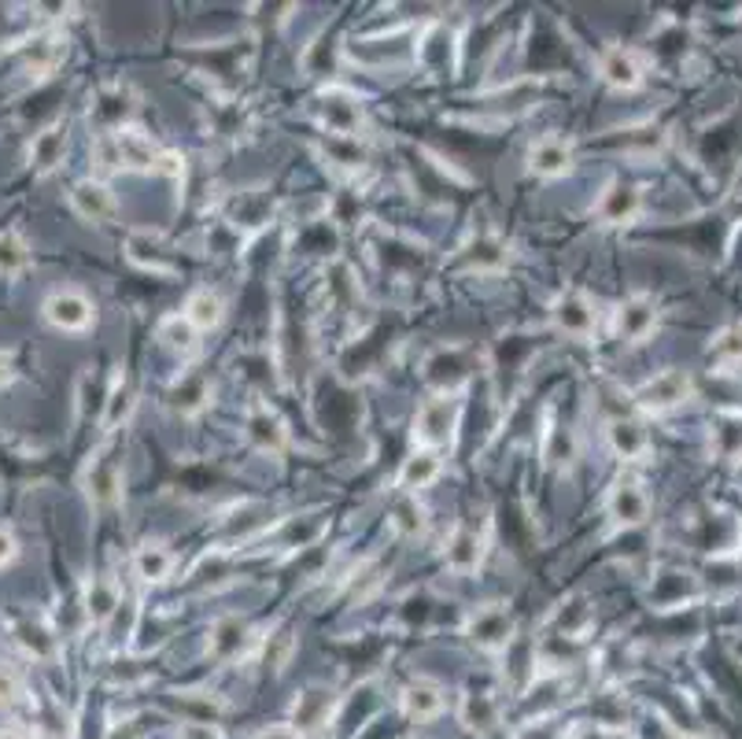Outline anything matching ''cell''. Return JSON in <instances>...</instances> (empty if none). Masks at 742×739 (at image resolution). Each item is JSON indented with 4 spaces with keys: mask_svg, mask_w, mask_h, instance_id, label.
I'll return each instance as SVG.
<instances>
[{
    "mask_svg": "<svg viewBox=\"0 0 742 739\" xmlns=\"http://www.w3.org/2000/svg\"><path fill=\"white\" fill-rule=\"evenodd\" d=\"M23 698H26V687L19 681V673L8 662H0V706H4V710H15Z\"/></svg>",
    "mask_w": 742,
    "mask_h": 739,
    "instance_id": "7dc6e473",
    "label": "cell"
},
{
    "mask_svg": "<svg viewBox=\"0 0 742 739\" xmlns=\"http://www.w3.org/2000/svg\"><path fill=\"white\" fill-rule=\"evenodd\" d=\"M122 606V592H119V581L108 573L93 576V581L86 584V600H81V611H86V622L93 625H108L111 617L119 614Z\"/></svg>",
    "mask_w": 742,
    "mask_h": 739,
    "instance_id": "f1b7e54d",
    "label": "cell"
},
{
    "mask_svg": "<svg viewBox=\"0 0 742 739\" xmlns=\"http://www.w3.org/2000/svg\"><path fill=\"white\" fill-rule=\"evenodd\" d=\"M595 70L617 93H636L647 82V56L632 45H606L595 59Z\"/></svg>",
    "mask_w": 742,
    "mask_h": 739,
    "instance_id": "7c38bea8",
    "label": "cell"
},
{
    "mask_svg": "<svg viewBox=\"0 0 742 739\" xmlns=\"http://www.w3.org/2000/svg\"><path fill=\"white\" fill-rule=\"evenodd\" d=\"M270 219H273V200L262 189L237 192V197L229 200V208H226V226L237 229V233H259V229H267Z\"/></svg>",
    "mask_w": 742,
    "mask_h": 739,
    "instance_id": "d4e9b609",
    "label": "cell"
},
{
    "mask_svg": "<svg viewBox=\"0 0 742 739\" xmlns=\"http://www.w3.org/2000/svg\"><path fill=\"white\" fill-rule=\"evenodd\" d=\"M459 262L465 275H481V278L503 275V270L510 267V245L492 229L473 233V237L459 248Z\"/></svg>",
    "mask_w": 742,
    "mask_h": 739,
    "instance_id": "e0dca14e",
    "label": "cell"
},
{
    "mask_svg": "<svg viewBox=\"0 0 742 739\" xmlns=\"http://www.w3.org/2000/svg\"><path fill=\"white\" fill-rule=\"evenodd\" d=\"M551 326L569 340H592L598 333V307L581 289H562L551 300Z\"/></svg>",
    "mask_w": 742,
    "mask_h": 739,
    "instance_id": "ba28073f",
    "label": "cell"
},
{
    "mask_svg": "<svg viewBox=\"0 0 742 739\" xmlns=\"http://www.w3.org/2000/svg\"><path fill=\"white\" fill-rule=\"evenodd\" d=\"M418 59L425 70H432V75H447V70L454 67V34L447 30L443 23L429 26L421 34L418 42Z\"/></svg>",
    "mask_w": 742,
    "mask_h": 739,
    "instance_id": "d6a6232c",
    "label": "cell"
},
{
    "mask_svg": "<svg viewBox=\"0 0 742 739\" xmlns=\"http://www.w3.org/2000/svg\"><path fill=\"white\" fill-rule=\"evenodd\" d=\"M156 340L170 351V356H178V359H192L200 351V329L192 326V322L181 315V311H178V315H162L159 318Z\"/></svg>",
    "mask_w": 742,
    "mask_h": 739,
    "instance_id": "f546056e",
    "label": "cell"
},
{
    "mask_svg": "<svg viewBox=\"0 0 742 739\" xmlns=\"http://www.w3.org/2000/svg\"><path fill=\"white\" fill-rule=\"evenodd\" d=\"M639 215H643V192H639V186L625 178L606 181L595 200V219L603 226H632Z\"/></svg>",
    "mask_w": 742,
    "mask_h": 739,
    "instance_id": "ac0fdd59",
    "label": "cell"
},
{
    "mask_svg": "<svg viewBox=\"0 0 742 739\" xmlns=\"http://www.w3.org/2000/svg\"><path fill=\"white\" fill-rule=\"evenodd\" d=\"M259 651H262V662H267V670L281 673L284 665H289L292 651H296V636H292L289 629H273V632L262 636Z\"/></svg>",
    "mask_w": 742,
    "mask_h": 739,
    "instance_id": "ee69618b",
    "label": "cell"
},
{
    "mask_svg": "<svg viewBox=\"0 0 742 739\" xmlns=\"http://www.w3.org/2000/svg\"><path fill=\"white\" fill-rule=\"evenodd\" d=\"M130 570L140 584H167L178 570V555L162 540H145L130 559Z\"/></svg>",
    "mask_w": 742,
    "mask_h": 739,
    "instance_id": "484cf974",
    "label": "cell"
},
{
    "mask_svg": "<svg viewBox=\"0 0 742 739\" xmlns=\"http://www.w3.org/2000/svg\"><path fill=\"white\" fill-rule=\"evenodd\" d=\"M440 478H443V451L411 448L406 451V459L400 462V473H395V492L421 495L425 489H432Z\"/></svg>",
    "mask_w": 742,
    "mask_h": 739,
    "instance_id": "603a6c76",
    "label": "cell"
},
{
    "mask_svg": "<svg viewBox=\"0 0 742 739\" xmlns=\"http://www.w3.org/2000/svg\"><path fill=\"white\" fill-rule=\"evenodd\" d=\"M690 396H695V381H690L687 370H662L632 389L636 411L654 414V418L679 411L684 403H690Z\"/></svg>",
    "mask_w": 742,
    "mask_h": 739,
    "instance_id": "277c9868",
    "label": "cell"
},
{
    "mask_svg": "<svg viewBox=\"0 0 742 739\" xmlns=\"http://www.w3.org/2000/svg\"><path fill=\"white\" fill-rule=\"evenodd\" d=\"M256 643H259L256 629H251L248 617L240 614H222L207 629V658H215L218 665L240 662L244 654L256 651Z\"/></svg>",
    "mask_w": 742,
    "mask_h": 739,
    "instance_id": "30bf717a",
    "label": "cell"
},
{
    "mask_svg": "<svg viewBox=\"0 0 742 739\" xmlns=\"http://www.w3.org/2000/svg\"><path fill=\"white\" fill-rule=\"evenodd\" d=\"M476 367H481V356L470 344H436L421 359V381L432 389V396H459L473 381Z\"/></svg>",
    "mask_w": 742,
    "mask_h": 739,
    "instance_id": "6da1fadb",
    "label": "cell"
},
{
    "mask_svg": "<svg viewBox=\"0 0 742 739\" xmlns=\"http://www.w3.org/2000/svg\"><path fill=\"white\" fill-rule=\"evenodd\" d=\"M400 706H403V714L411 717V721H436V717L443 714V706H447V692L436 681H425V676H418V681H411L403 687Z\"/></svg>",
    "mask_w": 742,
    "mask_h": 739,
    "instance_id": "4316f807",
    "label": "cell"
},
{
    "mask_svg": "<svg viewBox=\"0 0 742 739\" xmlns=\"http://www.w3.org/2000/svg\"><path fill=\"white\" fill-rule=\"evenodd\" d=\"M606 444H609V451H614V459H621V462L647 459L650 448H654L647 422L636 418V414H617V418H609L606 422Z\"/></svg>",
    "mask_w": 742,
    "mask_h": 739,
    "instance_id": "7402d4cb",
    "label": "cell"
},
{
    "mask_svg": "<svg viewBox=\"0 0 742 739\" xmlns=\"http://www.w3.org/2000/svg\"><path fill=\"white\" fill-rule=\"evenodd\" d=\"M576 164V145L558 134H547V137H536L532 145L525 152V167L528 175L543 178V181H554V178H565L569 170Z\"/></svg>",
    "mask_w": 742,
    "mask_h": 739,
    "instance_id": "d6986e66",
    "label": "cell"
},
{
    "mask_svg": "<svg viewBox=\"0 0 742 739\" xmlns=\"http://www.w3.org/2000/svg\"><path fill=\"white\" fill-rule=\"evenodd\" d=\"M657 322H662L657 300L650 292H632L614 311V337L621 344H647L657 333Z\"/></svg>",
    "mask_w": 742,
    "mask_h": 739,
    "instance_id": "8fae6325",
    "label": "cell"
},
{
    "mask_svg": "<svg viewBox=\"0 0 742 739\" xmlns=\"http://www.w3.org/2000/svg\"><path fill=\"white\" fill-rule=\"evenodd\" d=\"M487 536L476 525H454L443 540V570L451 576H473L484 566Z\"/></svg>",
    "mask_w": 742,
    "mask_h": 739,
    "instance_id": "2e32d148",
    "label": "cell"
},
{
    "mask_svg": "<svg viewBox=\"0 0 742 739\" xmlns=\"http://www.w3.org/2000/svg\"><path fill=\"white\" fill-rule=\"evenodd\" d=\"M329 522L318 518V514H296V518H284L278 525V544L284 551H311L322 544Z\"/></svg>",
    "mask_w": 742,
    "mask_h": 739,
    "instance_id": "4dcf8cb0",
    "label": "cell"
},
{
    "mask_svg": "<svg viewBox=\"0 0 742 739\" xmlns=\"http://www.w3.org/2000/svg\"><path fill=\"white\" fill-rule=\"evenodd\" d=\"M211 400H215V381L196 367L175 373V381H170L167 392H162L167 411H175L178 418H196V414L211 407Z\"/></svg>",
    "mask_w": 742,
    "mask_h": 739,
    "instance_id": "4fadbf2b",
    "label": "cell"
},
{
    "mask_svg": "<svg viewBox=\"0 0 742 739\" xmlns=\"http://www.w3.org/2000/svg\"><path fill=\"white\" fill-rule=\"evenodd\" d=\"M314 115H318L322 130L329 137H362V123H366V111L359 93H351L348 86H325L318 100H314Z\"/></svg>",
    "mask_w": 742,
    "mask_h": 739,
    "instance_id": "5b68a950",
    "label": "cell"
},
{
    "mask_svg": "<svg viewBox=\"0 0 742 739\" xmlns=\"http://www.w3.org/2000/svg\"><path fill=\"white\" fill-rule=\"evenodd\" d=\"M543 459L551 466H569L576 459V433L562 422H551L543 433Z\"/></svg>",
    "mask_w": 742,
    "mask_h": 739,
    "instance_id": "7bdbcfd3",
    "label": "cell"
},
{
    "mask_svg": "<svg viewBox=\"0 0 742 739\" xmlns=\"http://www.w3.org/2000/svg\"><path fill=\"white\" fill-rule=\"evenodd\" d=\"M436 606H440V603H436L429 592H414V595H406V600H403L400 614H403V622L411 625V629H425V625L436 617Z\"/></svg>",
    "mask_w": 742,
    "mask_h": 739,
    "instance_id": "bcb514c9",
    "label": "cell"
},
{
    "mask_svg": "<svg viewBox=\"0 0 742 739\" xmlns=\"http://www.w3.org/2000/svg\"><path fill=\"white\" fill-rule=\"evenodd\" d=\"M303 736L314 732V728H329L333 725V698L325 687H307L300 698H296V721Z\"/></svg>",
    "mask_w": 742,
    "mask_h": 739,
    "instance_id": "d590c367",
    "label": "cell"
},
{
    "mask_svg": "<svg viewBox=\"0 0 742 739\" xmlns=\"http://www.w3.org/2000/svg\"><path fill=\"white\" fill-rule=\"evenodd\" d=\"M392 529L406 536V540H414V536L425 533V525H429V514H425V507L418 503V495H403L395 492V503H392Z\"/></svg>",
    "mask_w": 742,
    "mask_h": 739,
    "instance_id": "b9f144b4",
    "label": "cell"
},
{
    "mask_svg": "<svg viewBox=\"0 0 742 739\" xmlns=\"http://www.w3.org/2000/svg\"><path fill=\"white\" fill-rule=\"evenodd\" d=\"M303 67H307L311 78H329V86H333V78H337V70H340V45H337V37H329V30L303 48Z\"/></svg>",
    "mask_w": 742,
    "mask_h": 739,
    "instance_id": "74e56055",
    "label": "cell"
},
{
    "mask_svg": "<svg viewBox=\"0 0 742 739\" xmlns=\"http://www.w3.org/2000/svg\"><path fill=\"white\" fill-rule=\"evenodd\" d=\"M606 518L614 522V529L632 533L643 529L650 522V492L647 484L632 478V473H621L606 492Z\"/></svg>",
    "mask_w": 742,
    "mask_h": 739,
    "instance_id": "8992f818",
    "label": "cell"
},
{
    "mask_svg": "<svg viewBox=\"0 0 742 739\" xmlns=\"http://www.w3.org/2000/svg\"><path fill=\"white\" fill-rule=\"evenodd\" d=\"M240 437H244V444H248L251 451H259V455L289 451V425H284L281 414L273 411L270 403H262V400H251L248 407H244Z\"/></svg>",
    "mask_w": 742,
    "mask_h": 739,
    "instance_id": "52a82bcc",
    "label": "cell"
},
{
    "mask_svg": "<svg viewBox=\"0 0 742 739\" xmlns=\"http://www.w3.org/2000/svg\"><path fill=\"white\" fill-rule=\"evenodd\" d=\"M229 706L211 692H181L178 695V714L181 721H196V725H218L226 717Z\"/></svg>",
    "mask_w": 742,
    "mask_h": 739,
    "instance_id": "f35d334b",
    "label": "cell"
},
{
    "mask_svg": "<svg viewBox=\"0 0 742 739\" xmlns=\"http://www.w3.org/2000/svg\"><path fill=\"white\" fill-rule=\"evenodd\" d=\"M8 381H12V356H4V351H0V389H4Z\"/></svg>",
    "mask_w": 742,
    "mask_h": 739,
    "instance_id": "816d5d0a",
    "label": "cell"
},
{
    "mask_svg": "<svg viewBox=\"0 0 742 739\" xmlns=\"http://www.w3.org/2000/svg\"><path fill=\"white\" fill-rule=\"evenodd\" d=\"M462 636L484 654H506L517 640V617L506 603H481L462 617Z\"/></svg>",
    "mask_w": 742,
    "mask_h": 739,
    "instance_id": "7a4b0ae2",
    "label": "cell"
},
{
    "mask_svg": "<svg viewBox=\"0 0 742 739\" xmlns=\"http://www.w3.org/2000/svg\"><path fill=\"white\" fill-rule=\"evenodd\" d=\"M64 56H67V37L59 34H37L34 42H26L23 48V64L26 70H34V75H53Z\"/></svg>",
    "mask_w": 742,
    "mask_h": 739,
    "instance_id": "8d00e7d4",
    "label": "cell"
},
{
    "mask_svg": "<svg viewBox=\"0 0 742 739\" xmlns=\"http://www.w3.org/2000/svg\"><path fill=\"white\" fill-rule=\"evenodd\" d=\"M462 396H429L414 414V448L443 451L459 433Z\"/></svg>",
    "mask_w": 742,
    "mask_h": 739,
    "instance_id": "3957f363",
    "label": "cell"
},
{
    "mask_svg": "<svg viewBox=\"0 0 742 739\" xmlns=\"http://www.w3.org/2000/svg\"><path fill=\"white\" fill-rule=\"evenodd\" d=\"M70 208L89 226H108L119 215V197L104 178H81L70 186Z\"/></svg>",
    "mask_w": 742,
    "mask_h": 739,
    "instance_id": "ffe728a7",
    "label": "cell"
},
{
    "mask_svg": "<svg viewBox=\"0 0 742 739\" xmlns=\"http://www.w3.org/2000/svg\"><path fill=\"white\" fill-rule=\"evenodd\" d=\"M15 643L23 647L30 658H37V662H53L59 651L56 632L48 629L41 617H23V622H15Z\"/></svg>",
    "mask_w": 742,
    "mask_h": 739,
    "instance_id": "e575fe53",
    "label": "cell"
},
{
    "mask_svg": "<svg viewBox=\"0 0 742 739\" xmlns=\"http://www.w3.org/2000/svg\"><path fill=\"white\" fill-rule=\"evenodd\" d=\"M709 359L720 367H739L742 362V326H724L709 340Z\"/></svg>",
    "mask_w": 742,
    "mask_h": 739,
    "instance_id": "f6af8a7d",
    "label": "cell"
},
{
    "mask_svg": "<svg viewBox=\"0 0 742 739\" xmlns=\"http://www.w3.org/2000/svg\"><path fill=\"white\" fill-rule=\"evenodd\" d=\"M687 584H690V573L662 570L650 581V603H654L657 611H679L687 600Z\"/></svg>",
    "mask_w": 742,
    "mask_h": 739,
    "instance_id": "ab89813d",
    "label": "cell"
},
{
    "mask_svg": "<svg viewBox=\"0 0 742 739\" xmlns=\"http://www.w3.org/2000/svg\"><path fill=\"white\" fill-rule=\"evenodd\" d=\"M134 411H137V389H134V381L119 370L104 392V429L108 433L122 429V425L134 418Z\"/></svg>",
    "mask_w": 742,
    "mask_h": 739,
    "instance_id": "1f68e13d",
    "label": "cell"
},
{
    "mask_svg": "<svg viewBox=\"0 0 742 739\" xmlns=\"http://www.w3.org/2000/svg\"><path fill=\"white\" fill-rule=\"evenodd\" d=\"M81 489H86L89 503H93L97 511H111L122 503V466L115 459V451L111 448H97L89 455L86 470H81Z\"/></svg>",
    "mask_w": 742,
    "mask_h": 739,
    "instance_id": "9c48e42d",
    "label": "cell"
},
{
    "mask_svg": "<svg viewBox=\"0 0 742 739\" xmlns=\"http://www.w3.org/2000/svg\"><path fill=\"white\" fill-rule=\"evenodd\" d=\"M34 251H30L26 237L15 229H0V278H19L30 270Z\"/></svg>",
    "mask_w": 742,
    "mask_h": 739,
    "instance_id": "60d3db41",
    "label": "cell"
},
{
    "mask_svg": "<svg viewBox=\"0 0 742 739\" xmlns=\"http://www.w3.org/2000/svg\"><path fill=\"white\" fill-rule=\"evenodd\" d=\"M15 555H19V544H15L12 529H4V525H0V570H4V566H12Z\"/></svg>",
    "mask_w": 742,
    "mask_h": 739,
    "instance_id": "f907efd6",
    "label": "cell"
},
{
    "mask_svg": "<svg viewBox=\"0 0 742 739\" xmlns=\"http://www.w3.org/2000/svg\"><path fill=\"white\" fill-rule=\"evenodd\" d=\"M181 739H222V728H218V725L181 721Z\"/></svg>",
    "mask_w": 742,
    "mask_h": 739,
    "instance_id": "681fc988",
    "label": "cell"
},
{
    "mask_svg": "<svg viewBox=\"0 0 742 739\" xmlns=\"http://www.w3.org/2000/svg\"><path fill=\"white\" fill-rule=\"evenodd\" d=\"M67 145H70L67 123H59V119H56V123L41 126L37 134H34V141H30V152H26V159H30V167H34V175H53V170L64 167Z\"/></svg>",
    "mask_w": 742,
    "mask_h": 739,
    "instance_id": "cb8c5ba5",
    "label": "cell"
},
{
    "mask_svg": "<svg viewBox=\"0 0 742 739\" xmlns=\"http://www.w3.org/2000/svg\"><path fill=\"white\" fill-rule=\"evenodd\" d=\"M251 739H303V732L292 721H278V725H262Z\"/></svg>",
    "mask_w": 742,
    "mask_h": 739,
    "instance_id": "c3c4849f",
    "label": "cell"
},
{
    "mask_svg": "<svg viewBox=\"0 0 742 739\" xmlns=\"http://www.w3.org/2000/svg\"><path fill=\"white\" fill-rule=\"evenodd\" d=\"M0 739H23L19 732H12V728H8V732H0Z\"/></svg>",
    "mask_w": 742,
    "mask_h": 739,
    "instance_id": "f5cc1de1",
    "label": "cell"
},
{
    "mask_svg": "<svg viewBox=\"0 0 742 739\" xmlns=\"http://www.w3.org/2000/svg\"><path fill=\"white\" fill-rule=\"evenodd\" d=\"M459 714H462V725L473 728L476 736H492V732H499V725H503L499 703H495L492 692H465Z\"/></svg>",
    "mask_w": 742,
    "mask_h": 739,
    "instance_id": "836d02e7",
    "label": "cell"
},
{
    "mask_svg": "<svg viewBox=\"0 0 742 739\" xmlns=\"http://www.w3.org/2000/svg\"><path fill=\"white\" fill-rule=\"evenodd\" d=\"M134 115H137V97L134 89L122 82L100 86L93 104H89V123H97L100 134H119V130L134 126Z\"/></svg>",
    "mask_w": 742,
    "mask_h": 739,
    "instance_id": "5bb4252c",
    "label": "cell"
},
{
    "mask_svg": "<svg viewBox=\"0 0 742 739\" xmlns=\"http://www.w3.org/2000/svg\"><path fill=\"white\" fill-rule=\"evenodd\" d=\"M41 315L59 333H86L97 322V303L78 289H56L41 303Z\"/></svg>",
    "mask_w": 742,
    "mask_h": 739,
    "instance_id": "9a60e30c",
    "label": "cell"
},
{
    "mask_svg": "<svg viewBox=\"0 0 742 739\" xmlns=\"http://www.w3.org/2000/svg\"><path fill=\"white\" fill-rule=\"evenodd\" d=\"M181 315H186L200 333H211L226 322V300H222L218 289L200 285V289L189 292L186 303H181Z\"/></svg>",
    "mask_w": 742,
    "mask_h": 739,
    "instance_id": "83f0119b",
    "label": "cell"
},
{
    "mask_svg": "<svg viewBox=\"0 0 742 739\" xmlns=\"http://www.w3.org/2000/svg\"><path fill=\"white\" fill-rule=\"evenodd\" d=\"M122 256L134 262L137 270H145V275H156V278H170L175 275V256H170L167 240H162V233L156 229H134L126 237V245H122Z\"/></svg>",
    "mask_w": 742,
    "mask_h": 739,
    "instance_id": "44dd1931",
    "label": "cell"
}]
</instances>
